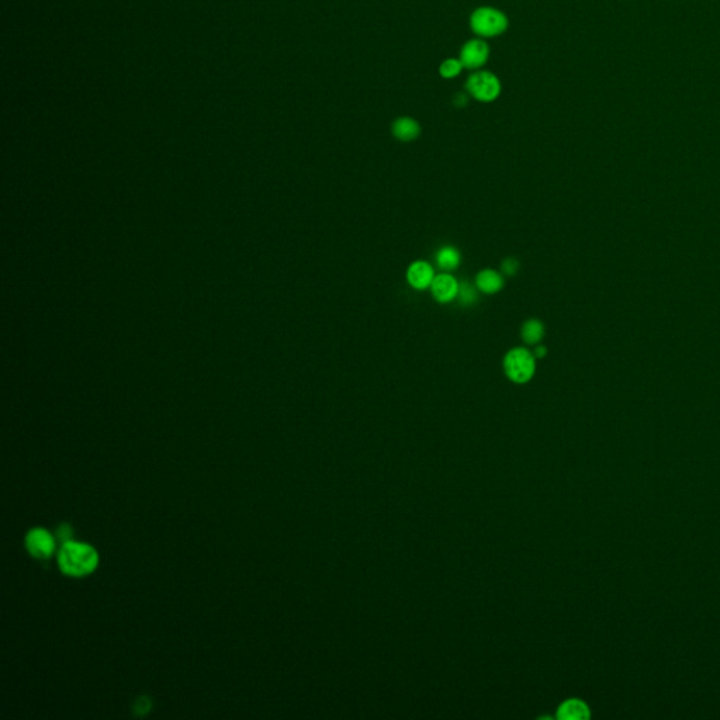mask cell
Listing matches in <instances>:
<instances>
[{"instance_id":"cell-1","label":"cell","mask_w":720,"mask_h":720,"mask_svg":"<svg viewBox=\"0 0 720 720\" xmlns=\"http://www.w3.org/2000/svg\"><path fill=\"white\" fill-rule=\"evenodd\" d=\"M58 564L66 576L84 577L96 570L99 554L89 544L68 541L58 554Z\"/></svg>"},{"instance_id":"cell-2","label":"cell","mask_w":720,"mask_h":720,"mask_svg":"<svg viewBox=\"0 0 720 720\" xmlns=\"http://www.w3.org/2000/svg\"><path fill=\"white\" fill-rule=\"evenodd\" d=\"M535 359V355H532L528 349L514 348L504 358V371L514 383H528L536 371Z\"/></svg>"},{"instance_id":"cell-3","label":"cell","mask_w":720,"mask_h":720,"mask_svg":"<svg viewBox=\"0 0 720 720\" xmlns=\"http://www.w3.org/2000/svg\"><path fill=\"white\" fill-rule=\"evenodd\" d=\"M470 26L477 36L491 39L505 33L508 29V19L496 9L480 7L471 14Z\"/></svg>"},{"instance_id":"cell-4","label":"cell","mask_w":720,"mask_h":720,"mask_svg":"<svg viewBox=\"0 0 720 720\" xmlns=\"http://www.w3.org/2000/svg\"><path fill=\"white\" fill-rule=\"evenodd\" d=\"M466 88L474 99L486 103L493 101L501 93V84L498 78L489 71H479L473 74L469 78Z\"/></svg>"},{"instance_id":"cell-5","label":"cell","mask_w":720,"mask_h":720,"mask_svg":"<svg viewBox=\"0 0 720 720\" xmlns=\"http://www.w3.org/2000/svg\"><path fill=\"white\" fill-rule=\"evenodd\" d=\"M26 547L31 556L37 559H48L55 551V539L45 529L36 528L27 534Z\"/></svg>"},{"instance_id":"cell-6","label":"cell","mask_w":720,"mask_h":720,"mask_svg":"<svg viewBox=\"0 0 720 720\" xmlns=\"http://www.w3.org/2000/svg\"><path fill=\"white\" fill-rule=\"evenodd\" d=\"M490 55L489 45L483 40H470L461 48L460 61L467 69H479L481 68Z\"/></svg>"},{"instance_id":"cell-7","label":"cell","mask_w":720,"mask_h":720,"mask_svg":"<svg viewBox=\"0 0 720 720\" xmlns=\"http://www.w3.org/2000/svg\"><path fill=\"white\" fill-rule=\"evenodd\" d=\"M435 279L434 268L424 261H416L409 265L406 270V281L415 290H425L431 287Z\"/></svg>"},{"instance_id":"cell-8","label":"cell","mask_w":720,"mask_h":720,"mask_svg":"<svg viewBox=\"0 0 720 720\" xmlns=\"http://www.w3.org/2000/svg\"><path fill=\"white\" fill-rule=\"evenodd\" d=\"M432 296L436 301L439 303H450L457 297L459 291V281L446 273L435 276L432 284H431Z\"/></svg>"},{"instance_id":"cell-9","label":"cell","mask_w":720,"mask_h":720,"mask_svg":"<svg viewBox=\"0 0 720 720\" xmlns=\"http://www.w3.org/2000/svg\"><path fill=\"white\" fill-rule=\"evenodd\" d=\"M591 716L588 705L580 699H569L563 702L557 711V718L561 720H588Z\"/></svg>"},{"instance_id":"cell-10","label":"cell","mask_w":720,"mask_h":720,"mask_svg":"<svg viewBox=\"0 0 720 720\" xmlns=\"http://www.w3.org/2000/svg\"><path fill=\"white\" fill-rule=\"evenodd\" d=\"M391 131H393V135L399 141L409 142V141H414V139H416L419 136V134H421V127H419V124L414 119H411V117H401V119H397L393 123Z\"/></svg>"},{"instance_id":"cell-11","label":"cell","mask_w":720,"mask_h":720,"mask_svg":"<svg viewBox=\"0 0 720 720\" xmlns=\"http://www.w3.org/2000/svg\"><path fill=\"white\" fill-rule=\"evenodd\" d=\"M476 287L486 294H494L504 287V277L495 270H481L476 277Z\"/></svg>"},{"instance_id":"cell-12","label":"cell","mask_w":720,"mask_h":720,"mask_svg":"<svg viewBox=\"0 0 720 720\" xmlns=\"http://www.w3.org/2000/svg\"><path fill=\"white\" fill-rule=\"evenodd\" d=\"M435 259H436V264H438V266L441 269L450 271V270H454L459 266V264H460V254H459V251L456 248L446 245V246H442L438 251Z\"/></svg>"},{"instance_id":"cell-13","label":"cell","mask_w":720,"mask_h":720,"mask_svg":"<svg viewBox=\"0 0 720 720\" xmlns=\"http://www.w3.org/2000/svg\"><path fill=\"white\" fill-rule=\"evenodd\" d=\"M544 335V326L539 319H528L522 325V339L528 345L539 344Z\"/></svg>"},{"instance_id":"cell-14","label":"cell","mask_w":720,"mask_h":720,"mask_svg":"<svg viewBox=\"0 0 720 720\" xmlns=\"http://www.w3.org/2000/svg\"><path fill=\"white\" fill-rule=\"evenodd\" d=\"M459 299V303L461 306H471L477 301V291L474 289V286L463 281V283H459V291H457V297Z\"/></svg>"},{"instance_id":"cell-15","label":"cell","mask_w":720,"mask_h":720,"mask_svg":"<svg viewBox=\"0 0 720 720\" xmlns=\"http://www.w3.org/2000/svg\"><path fill=\"white\" fill-rule=\"evenodd\" d=\"M463 68H464V66H463V64H461V61H460V59L449 58V59H446V61H444V62H442V65H441V68H439V72H441V75H442L444 78L450 79V78L457 76V75L461 72V69H463Z\"/></svg>"},{"instance_id":"cell-16","label":"cell","mask_w":720,"mask_h":720,"mask_svg":"<svg viewBox=\"0 0 720 720\" xmlns=\"http://www.w3.org/2000/svg\"><path fill=\"white\" fill-rule=\"evenodd\" d=\"M501 269H502V273L506 274V276H514L516 274V271L519 269V262L514 258H508L502 262L501 265Z\"/></svg>"},{"instance_id":"cell-17","label":"cell","mask_w":720,"mask_h":720,"mask_svg":"<svg viewBox=\"0 0 720 720\" xmlns=\"http://www.w3.org/2000/svg\"><path fill=\"white\" fill-rule=\"evenodd\" d=\"M546 354H547L546 346H543V345H538V346L535 348V358L541 359V358H544V356H546Z\"/></svg>"}]
</instances>
